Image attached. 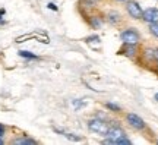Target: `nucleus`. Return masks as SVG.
Wrapping results in <instances>:
<instances>
[{"instance_id":"nucleus-1","label":"nucleus","mask_w":158,"mask_h":145,"mask_svg":"<svg viewBox=\"0 0 158 145\" xmlns=\"http://www.w3.org/2000/svg\"><path fill=\"white\" fill-rule=\"evenodd\" d=\"M88 129L94 134H98L101 136H106V134L110 129V123H107L106 119H101V117H92L88 120Z\"/></svg>"},{"instance_id":"nucleus-2","label":"nucleus","mask_w":158,"mask_h":145,"mask_svg":"<svg viewBox=\"0 0 158 145\" xmlns=\"http://www.w3.org/2000/svg\"><path fill=\"white\" fill-rule=\"evenodd\" d=\"M118 37H120L122 44H139L141 43V34L136 28L122 29Z\"/></svg>"},{"instance_id":"nucleus-3","label":"nucleus","mask_w":158,"mask_h":145,"mask_svg":"<svg viewBox=\"0 0 158 145\" xmlns=\"http://www.w3.org/2000/svg\"><path fill=\"white\" fill-rule=\"evenodd\" d=\"M124 119H126V123L129 125L130 128L138 130V132H142V130L147 129V123H145V120H143L141 116H138L136 113H127Z\"/></svg>"},{"instance_id":"nucleus-4","label":"nucleus","mask_w":158,"mask_h":145,"mask_svg":"<svg viewBox=\"0 0 158 145\" xmlns=\"http://www.w3.org/2000/svg\"><path fill=\"white\" fill-rule=\"evenodd\" d=\"M124 135H126V130L120 125H110V129H108V132L106 134L107 139L102 141V142L104 144H114V141L118 139L120 136H124Z\"/></svg>"},{"instance_id":"nucleus-5","label":"nucleus","mask_w":158,"mask_h":145,"mask_svg":"<svg viewBox=\"0 0 158 145\" xmlns=\"http://www.w3.org/2000/svg\"><path fill=\"white\" fill-rule=\"evenodd\" d=\"M126 12H127V15H129L132 19H141L142 13H143L141 5H139L136 0H127V2H126Z\"/></svg>"},{"instance_id":"nucleus-6","label":"nucleus","mask_w":158,"mask_h":145,"mask_svg":"<svg viewBox=\"0 0 158 145\" xmlns=\"http://www.w3.org/2000/svg\"><path fill=\"white\" fill-rule=\"evenodd\" d=\"M139 53H141V50H139L138 44H123L122 49L118 50V54L126 56L127 59H132V60H135L139 56Z\"/></svg>"},{"instance_id":"nucleus-7","label":"nucleus","mask_w":158,"mask_h":145,"mask_svg":"<svg viewBox=\"0 0 158 145\" xmlns=\"http://www.w3.org/2000/svg\"><path fill=\"white\" fill-rule=\"evenodd\" d=\"M141 19L148 25L158 22V7H148L147 11H143Z\"/></svg>"},{"instance_id":"nucleus-8","label":"nucleus","mask_w":158,"mask_h":145,"mask_svg":"<svg viewBox=\"0 0 158 145\" xmlns=\"http://www.w3.org/2000/svg\"><path fill=\"white\" fill-rule=\"evenodd\" d=\"M104 19H106L110 25H113V27H117L118 23H122V21H123V18H122V15H120V12L114 11V9L108 11L107 13H106Z\"/></svg>"},{"instance_id":"nucleus-9","label":"nucleus","mask_w":158,"mask_h":145,"mask_svg":"<svg viewBox=\"0 0 158 145\" xmlns=\"http://www.w3.org/2000/svg\"><path fill=\"white\" fill-rule=\"evenodd\" d=\"M139 56L142 57L143 63L152 65V63H155V49H152V47H145L143 50H141Z\"/></svg>"},{"instance_id":"nucleus-10","label":"nucleus","mask_w":158,"mask_h":145,"mask_svg":"<svg viewBox=\"0 0 158 145\" xmlns=\"http://www.w3.org/2000/svg\"><path fill=\"white\" fill-rule=\"evenodd\" d=\"M9 144H12V145H31V144L35 145V144H38V141L23 134V135H21V136H18V138H13Z\"/></svg>"},{"instance_id":"nucleus-11","label":"nucleus","mask_w":158,"mask_h":145,"mask_svg":"<svg viewBox=\"0 0 158 145\" xmlns=\"http://www.w3.org/2000/svg\"><path fill=\"white\" fill-rule=\"evenodd\" d=\"M88 23H89L91 28L100 29V28H102V25H104V18H102L101 15H91L89 19H88Z\"/></svg>"},{"instance_id":"nucleus-12","label":"nucleus","mask_w":158,"mask_h":145,"mask_svg":"<svg viewBox=\"0 0 158 145\" xmlns=\"http://www.w3.org/2000/svg\"><path fill=\"white\" fill-rule=\"evenodd\" d=\"M18 54L21 57H23V59H27V60H38L40 59V56H37L32 51H28V50H19Z\"/></svg>"},{"instance_id":"nucleus-13","label":"nucleus","mask_w":158,"mask_h":145,"mask_svg":"<svg viewBox=\"0 0 158 145\" xmlns=\"http://www.w3.org/2000/svg\"><path fill=\"white\" fill-rule=\"evenodd\" d=\"M104 106H106V109H107L108 112H113V113H120L122 112V107L117 106V104H114V103H106Z\"/></svg>"},{"instance_id":"nucleus-14","label":"nucleus","mask_w":158,"mask_h":145,"mask_svg":"<svg viewBox=\"0 0 158 145\" xmlns=\"http://www.w3.org/2000/svg\"><path fill=\"white\" fill-rule=\"evenodd\" d=\"M149 32L152 34L155 38H158V22H155V23H149Z\"/></svg>"},{"instance_id":"nucleus-15","label":"nucleus","mask_w":158,"mask_h":145,"mask_svg":"<svg viewBox=\"0 0 158 145\" xmlns=\"http://www.w3.org/2000/svg\"><path fill=\"white\" fill-rule=\"evenodd\" d=\"M5 15H6V9H5V7H2V9H0V27L6 23V21L3 19V16H5Z\"/></svg>"},{"instance_id":"nucleus-16","label":"nucleus","mask_w":158,"mask_h":145,"mask_svg":"<svg viewBox=\"0 0 158 145\" xmlns=\"http://www.w3.org/2000/svg\"><path fill=\"white\" fill-rule=\"evenodd\" d=\"M85 41H88V43H94V41H100V37L98 35H91L88 38H85Z\"/></svg>"},{"instance_id":"nucleus-17","label":"nucleus","mask_w":158,"mask_h":145,"mask_svg":"<svg viewBox=\"0 0 158 145\" xmlns=\"http://www.w3.org/2000/svg\"><path fill=\"white\" fill-rule=\"evenodd\" d=\"M47 7H48L50 11H54V12H57V11H59V7H57V6H56V3H53V2H50V3L47 5Z\"/></svg>"},{"instance_id":"nucleus-18","label":"nucleus","mask_w":158,"mask_h":145,"mask_svg":"<svg viewBox=\"0 0 158 145\" xmlns=\"http://www.w3.org/2000/svg\"><path fill=\"white\" fill-rule=\"evenodd\" d=\"M6 130H7V128H6L5 125H2V123H0V136H5Z\"/></svg>"},{"instance_id":"nucleus-19","label":"nucleus","mask_w":158,"mask_h":145,"mask_svg":"<svg viewBox=\"0 0 158 145\" xmlns=\"http://www.w3.org/2000/svg\"><path fill=\"white\" fill-rule=\"evenodd\" d=\"M6 141H5V136H0V145H5Z\"/></svg>"},{"instance_id":"nucleus-20","label":"nucleus","mask_w":158,"mask_h":145,"mask_svg":"<svg viewBox=\"0 0 158 145\" xmlns=\"http://www.w3.org/2000/svg\"><path fill=\"white\" fill-rule=\"evenodd\" d=\"M158 62V49H155V63Z\"/></svg>"},{"instance_id":"nucleus-21","label":"nucleus","mask_w":158,"mask_h":145,"mask_svg":"<svg viewBox=\"0 0 158 145\" xmlns=\"http://www.w3.org/2000/svg\"><path fill=\"white\" fill-rule=\"evenodd\" d=\"M155 70H157V73H158V62L155 63Z\"/></svg>"},{"instance_id":"nucleus-22","label":"nucleus","mask_w":158,"mask_h":145,"mask_svg":"<svg viewBox=\"0 0 158 145\" xmlns=\"http://www.w3.org/2000/svg\"><path fill=\"white\" fill-rule=\"evenodd\" d=\"M116 2H122V3H126L127 0H116Z\"/></svg>"},{"instance_id":"nucleus-23","label":"nucleus","mask_w":158,"mask_h":145,"mask_svg":"<svg viewBox=\"0 0 158 145\" xmlns=\"http://www.w3.org/2000/svg\"><path fill=\"white\" fill-rule=\"evenodd\" d=\"M154 98H155V100L158 101V92H157V94H155V95H154Z\"/></svg>"},{"instance_id":"nucleus-24","label":"nucleus","mask_w":158,"mask_h":145,"mask_svg":"<svg viewBox=\"0 0 158 145\" xmlns=\"http://www.w3.org/2000/svg\"><path fill=\"white\" fill-rule=\"evenodd\" d=\"M157 2H158V0H157Z\"/></svg>"}]
</instances>
